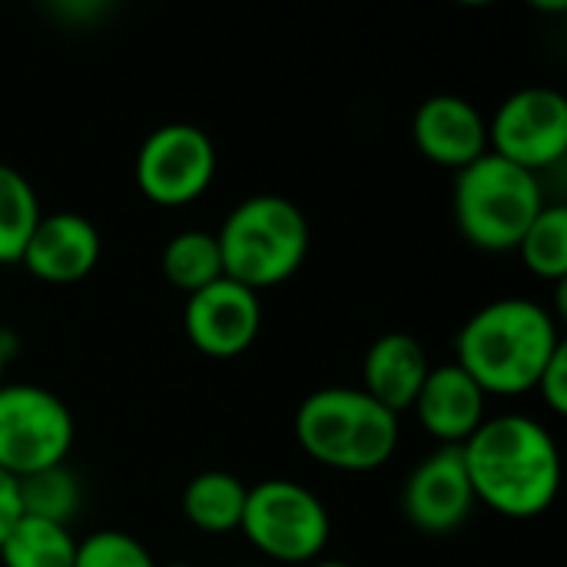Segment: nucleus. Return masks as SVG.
<instances>
[{"mask_svg": "<svg viewBox=\"0 0 567 567\" xmlns=\"http://www.w3.org/2000/svg\"><path fill=\"white\" fill-rule=\"evenodd\" d=\"M475 502L525 522L545 515L561 492V452L555 435L532 415L485 419L462 445Z\"/></svg>", "mask_w": 567, "mask_h": 567, "instance_id": "obj_1", "label": "nucleus"}, {"mask_svg": "<svg viewBox=\"0 0 567 567\" xmlns=\"http://www.w3.org/2000/svg\"><path fill=\"white\" fill-rule=\"evenodd\" d=\"M558 316L522 296H505L465 319L455 336V362L485 389V395L532 392L561 349Z\"/></svg>", "mask_w": 567, "mask_h": 567, "instance_id": "obj_2", "label": "nucleus"}, {"mask_svg": "<svg viewBox=\"0 0 567 567\" xmlns=\"http://www.w3.org/2000/svg\"><path fill=\"white\" fill-rule=\"evenodd\" d=\"M296 442L336 472H375L399 449V415L352 385L309 392L296 409Z\"/></svg>", "mask_w": 567, "mask_h": 567, "instance_id": "obj_3", "label": "nucleus"}, {"mask_svg": "<svg viewBox=\"0 0 567 567\" xmlns=\"http://www.w3.org/2000/svg\"><path fill=\"white\" fill-rule=\"evenodd\" d=\"M216 243L223 276L259 292L299 272L309 252V219L292 199L256 193L226 213Z\"/></svg>", "mask_w": 567, "mask_h": 567, "instance_id": "obj_4", "label": "nucleus"}, {"mask_svg": "<svg viewBox=\"0 0 567 567\" xmlns=\"http://www.w3.org/2000/svg\"><path fill=\"white\" fill-rule=\"evenodd\" d=\"M545 209L542 179L492 150L455 173L452 213L462 236L485 252L518 249L532 219Z\"/></svg>", "mask_w": 567, "mask_h": 567, "instance_id": "obj_5", "label": "nucleus"}, {"mask_svg": "<svg viewBox=\"0 0 567 567\" xmlns=\"http://www.w3.org/2000/svg\"><path fill=\"white\" fill-rule=\"evenodd\" d=\"M239 532L249 545L279 565H312L332 535L322 498L292 478H262L246 492Z\"/></svg>", "mask_w": 567, "mask_h": 567, "instance_id": "obj_6", "label": "nucleus"}, {"mask_svg": "<svg viewBox=\"0 0 567 567\" xmlns=\"http://www.w3.org/2000/svg\"><path fill=\"white\" fill-rule=\"evenodd\" d=\"M76 425L66 402L33 382L0 385V472L27 478L66 465Z\"/></svg>", "mask_w": 567, "mask_h": 567, "instance_id": "obj_7", "label": "nucleus"}, {"mask_svg": "<svg viewBox=\"0 0 567 567\" xmlns=\"http://www.w3.org/2000/svg\"><path fill=\"white\" fill-rule=\"evenodd\" d=\"M216 143L196 123H163L136 150L133 176L156 206H186L199 199L216 176Z\"/></svg>", "mask_w": 567, "mask_h": 567, "instance_id": "obj_8", "label": "nucleus"}, {"mask_svg": "<svg viewBox=\"0 0 567 567\" xmlns=\"http://www.w3.org/2000/svg\"><path fill=\"white\" fill-rule=\"evenodd\" d=\"M488 150L528 173L561 163L567 153V100L555 86H522L488 120Z\"/></svg>", "mask_w": 567, "mask_h": 567, "instance_id": "obj_9", "label": "nucleus"}, {"mask_svg": "<svg viewBox=\"0 0 567 567\" xmlns=\"http://www.w3.org/2000/svg\"><path fill=\"white\" fill-rule=\"evenodd\" d=\"M262 329V302L249 286L219 276L199 292L186 296L183 332L189 346L209 359H236L252 349Z\"/></svg>", "mask_w": 567, "mask_h": 567, "instance_id": "obj_10", "label": "nucleus"}, {"mask_svg": "<svg viewBox=\"0 0 567 567\" xmlns=\"http://www.w3.org/2000/svg\"><path fill=\"white\" fill-rule=\"evenodd\" d=\"M475 492L462 445H442L425 455L402 485V512L422 535H452L475 512Z\"/></svg>", "mask_w": 567, "mask_h": 567, "instance_id": "obj_11", "label": "nucleus"}, {"mask_svg": "<svg viewBox=\"0 0 567 567\" xmlns=\"http://www.w3.org/2000/svg\"><path fill=\"white\" fill-rule=\"evenodd\" d=\"M103 252L100 229L73 209L43 213L20 252V266L53 286L86 279Z\"/></svg>", "mask_w": 567, "mask_h": 567, "instance_id": "obj_12", "label": "nucleus"}, {"mask_svg": "<svg viewBox=\"0 0 567 567\" xmlns=\"http://www.w3.org/2000/svg\"><path fill=\"white\" fill-rule=\"evenodd\" d=\"M412 136L429 163L455 173L488 153V120L458 93L425 96L412 116Z\"/></svg>", "mask_w": 567, "mask_h": 567, "instance_id": "obj_13", "label": "nucleus"}, {"mask_svg": "<svg viewBox=\"0 0 567 567\" xmlns=\"http://www.w3.org/2000/svg\"><path fill=\"white\" fill-rule=\"evenodd\" d=\"M412 412L435 442L465 445L488 419V395L458 362H442L429 369Z\"/></svg>", "mask_w": 567, "mask_h": 567, "instance_id": "obj_14", "label": "nucleus"}, {"mask_svg": "<svg viewBox=\"0 0 567 567\" xmlns=\"http://www.w3.org/2000/svg\"><path fill=\"white\" fill-rule=\"evenodd\" d=\"M432 362L425 346L409 332L379 336L362 359V392L372 395L389 412L402 415L415 405V395L429 375Z\"/></svg>", "mask_w": 567, "mask_h": 567, "instance_id": "obj_15", "label": "nucleus"}, {"mask_svg": "<svg viewBox=\"0 0 567 567\" xmlns=\"http://www.w3.org/2000/svg\"><path fill=\"white\" fill-rule=\"evenodd\" d=\"M246 492H249V485L243 478H236L233 472L209 468L186 482L179 508L196 532L229 535V532H239V525H243Z\"/></svg>", "mask_w": 567, "mask_h": 567, "instance_id": "obj_16", "label": "nucleus"}, {"mask_svg": "<svg viewBox=\"0 0 567 567\" xmlns=\"http://www.w3.org/2000/svg\"><path fill=\"white\" fill-rule=\"evenodd\" d=\"M73 558H76V538L70 535V525L30 518V515H20L0 545L3 567H73Z\"/></svg>", "mask_w": 567, "mask_h": 567, "instance_id": "obj_17", "label": "nucleus"}, {"mask_svg": "<svg viewBox=\"0 0 567 567\" xmlns=\"http://www.w3.org/2000/svg\"><path fill=\"white\" fill-rule=\"evenodd\" d=\"M159 269H163L166 282L183 289L186 296L216 282L223 276V256H219L216 233L183 229V233L169 236V243L163 246V256H159Z\"/></svg>", "mask_w": 567, "mask_h": 567, "instance_id": "obj_18", "label": "nucleus"}, {"mask_svg": "<svg viewBox=\"0 0 567 567\" xmlns=\"http://www.w3.org/2000/svg\"><path fill=\"white\" fill-rule=\"evenodd\" d=\"M40 196L33 183L0 159V266L20 262V252L40 219Z\"/></svg>", "mask_w": 567, "mask_h": 567, "instance_id": "obj_19", "label": "nucleus"}, {"mask_svg": "<svg viewBox=\"0 0 567 567\" xmlns=\"http://www.w3.org/2000/svg\"><path fill=\"white\" fill-rule=\"evenodd\" d=\"M518 256L532 276L548 282H567V206L545 203L518 243Z\"/></svg>", "mask_w": 567, "mask_h": 567, "instance_id": "obj_20", "label": "nucleus"}, {"mask_svg": "<svg viewBox=\"0 0 567 567\" xmlns=\"http://www.w3.org/2000/svg\"><path fill=\"white\" fill-rule=\"evenodd\" d=\"M17 498H20V515L70 525V518L80 508L83 488L66 465H53L27 478H17Z\"/></svg>", "mask_w": 567, "mask_h": 567, "instance_id": "obj_21", "label": "nucleus"}, {"mask_svg": "<svg viewBox=\"0 0 567 567\" xmlns=\"http://www.w3.org/2000/svg\"><path fill=\"white\" fill-rule=\"evenodd\" d=\"M73 567H159L153 561L150 548L133 538L130 532L100 528L90 538L76 542Z\"/></svg>", "mask_w": 567, "mask_h": 567, "instance_id": "obj_22", "label": "nucleus"}, {"mask_svg": "<svg viewBox=\"0 0 567 567\" xmlns=\"http://www.w3.org/2000/svg\"><path fill=\"white\" fill-rule=\"evenodd\" d=\"M545 399V405L558 415L567 412V342H561V349L551 355V362L545 365L538 385H535Z\"/></svg>", "mask_w": 567, "mask_h": 567, "instance_id": "obj_23", "label": "nucleus"}, {"mask_svg": "<svg viewBox=\"0 0 567 567\" xmlns=\"http://www.w3.org/2000/svg\"><path fill=\"white\" fill-rule=\"evenodd\" d=\"M20 518V498H17V478L0 472V545L10 535V528Z\"/></svg>", "mask_w": 567, "mask_h": 567, "instance_id": "obj_24", "label": "nucleus"}, {"mask_svg": "<svg viewBox=\"0 0 567 567\" xmlns=\"http://www.w3.org/2000/svg\"><path fill=\"white\" fill-rule=\"evenodd\" d=\"M10 352H13V346H10V339H7V336L0 332V385H3V372H7Z\"/></svg>", "mask_w": 567, "mask_h": 567, "instance_id": "obj_25", "label": "nucleus"}, {"mask_svg": "<svg viewBox=\"0 0 567 567\" xmlns=\"http://www.w3.org/2000/svg\"><path fill=\"white\" fill-rule=\"evenodd\" d=\"M309 567H352V565H346V561H336V558H316V561H312Z\"/></svg>", "mask_w": 567, "mask_h": 567, "instance_id": "obj_26", "label": "nucleus"}, {"mask_svg": "<svg viewBox=\"0 0 567 567\" xmlns=\"http://www.w3.org/2000/svg\"><path fill=\"white\" fill-rule=\"evenodd\" d=\"M163 567H193V565H186V561H173V565H163Z\"/></svg>", "mask_w": 567, "mask_h": 567, "instance_id": "obj_27", "label": "nucleus"}, {"mask_svg": "<svg viewBox=\"0 0 567 567\" xmlns=\"http://www.w3.org/2000/svg\"><path fill=\"white\" fill-rule=\"evenodd\" d=\"M236 567H266V565H236Z\"/></svg>", "mask_w": 567, "mask_h": 567, "instance_id": "obj_28", "label": "nucleus"}]
</instances>
